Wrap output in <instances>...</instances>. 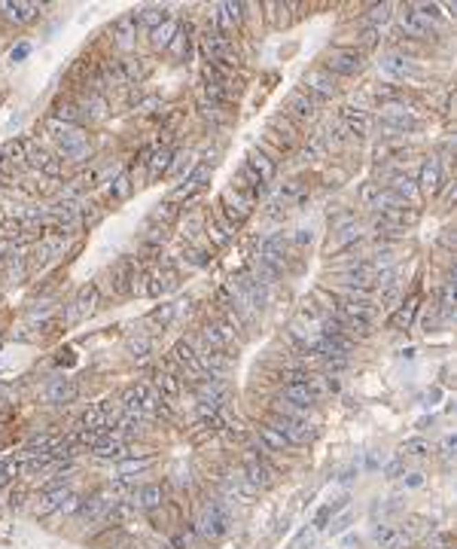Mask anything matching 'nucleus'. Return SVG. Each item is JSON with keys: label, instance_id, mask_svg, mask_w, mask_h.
Returning a JSON list of instances; mask_svg holds the SVG:
<instances>
[{"label": "nucleus", "instance_id": "72a5a7b5", "mask_svg": "<svg viewBox=\"0 0 457 549\" xmlns=\"http://www.w3.org/2000/svg\"><path fill=\"white\" fill-rule=\"evenodd\" d=\"M52 119H58V122H67V125H76V129H82V114H80V107H76L74 101H58L55 104V114H52Z\"/></svg>", "mask_w": 457, "mask_h": 549}, {"label": "nucleus", "instance_id": "a19ab883", "mask_svg": "<svg viewBox=\"0 0 457 549\" xmlns=\"http://www.w3.org/2000/svg\"><path fill=\"white\" fill-rule=\"evenodd\" d=\"M390 16H393V3H372L369 6V28H381L384 22H390Z\"/></svg>", "mask_w": 457, "mask_h": 549}, {"label": "nucleus", "instance_id": "6e6552de", "mask_svg": "<svg viewBox=\"0 0 457 549\" xmlns=\"http://www.w3.org/2000/svg\"><path fill=\"white\" fill-rule=\"evenodd\" d=\"M284 116L293 119V122H314V119L320 116V107L311 101V98L305 95L302 89H293L290 95L284 98Z\"/></svg>", "mask_w": 457, "mask_h": 549}, {"label": "nucleus", "instance_id": "bf43d9fd", "mask_svg": "<svg viewBox=\"0 0 457 549\" xmlns=\"http://www.w3.org/2000/svg\"><path fill=\"white\" fill-rule=\"evenodd\" d=\"M269 217H274V220H280V217H287V208H280L278 202H271V205H269Z\"/></svg>", "mask_w": 457, "mask_h": 549}, {"label": "nucleus", "instance_id": "ddd939ff", "mask_svg": "<svg viewBox=\"0 0 457 549\" xmlns=\"http://www.w3.org/2000/svg\"><path fill=\"white\" fill-rule=\"evenodd\" d=\"M232 342H235V330H232L226 321H208L205 327H201V345H205V348L226 351Z\"/></svg>", "mask_w": 457, "mask_h": 549}, {"label": "nucleus", "instance_id": "a211bd4d", "mask_svg": "<svg viewBox=\"0 0 457 549\" xmlns=\"http://www.w3.org/2000/svg\"><path fill=\"white\" fill-rule=\"evenodd\" d=\"M131 501H135L137 510L153 513V510H159V506L165 504V488H161L159 482H146V485H140L135 495H131Z\"/></svg>", "mask_w": 457, "mask_h": 549}, {"label": "nucleus", "instance_id": "f8f14e48", "mask_svg": "<svg viewBox=\"0 0 457 549\" xmlns=\"http://www.w3.org/2000/svg\"><path fill=\"white\" fill-rule=\"evenodd\" d=\"M76 394H80V388H76L74 378L67 376H58V378H49L46 388H43V400L49 406H67L76 400Z\"/></svg>", "mask_w": 457, "mask_h": 549}, {"label": "nucleus", "instance_id": "473e14b6", "mask_svg": "<svg viewBox=\"0 0 457 549\" xmlns=\"http://www.w3.org/2000/svg\"><path fill=\"white\" fill-rule=\"evenodd\" d=\"M131 16H135L137 28L144 25V28H150V31H153V28H159L161 22H165V19H168V12L161 10V6H144V10H135V12H131Z\"/></svg>", "mask_w": 457, "mask_h": 549}, {"label": "nucleus", "instance_id": "393cba45", "mask_svg": "<svg viewBox=\"0 0 457 549\" xmlns=\"http://www.w3.org/2000/svg\"><path fill=\"white\" fill-rule=\"evenodd\" d=\"M153 388H156L165 400H177L180 394H183V382H180L177 372H171V369H159L156 376H153Z\"/></svg>", "mask_w": 457, "mask_h": 549}, {"label": "nucleus", "instance_id": "412c9836", "mask_svg": "<svg viewBox=\"0 0 457 549\" xmlns=\"http://www.w3.org/2000/svg\"><path fill=\"white\" fill-rule=\"evenodd\" d=\"M418 189L424 195H433V193H439V186H442V165H439V159H427L424 165H421V174H418Z\"/></svg>", "mask_w": 457, "mask_h": 549}, {"label": "nucleus", "instance_id": "7ed1b4c3", "mask_svg": "<svg viewBox=\"0 0 457 549\" xmlns=\"http://www.w3.org/2000/svg\"><path fill=\"white\" fill-rule=\"evenodd\" d=\"M302 92L320 107V104H329V101L339 98V83H335V76L329 74V70L311 67V70L302 74Z\"/></svg>", "mask_w": 457, "mask_h": 549}, {"label": "nucleus", "instance_id": "39448f33", "mask_svg": "<svg viewBox=\"0 0 457 549\" xmlns=\"http://www.w3.org/2000/svg\"><path fill=\"white\" fill-rule=\"evenodd\" d=\"M397 25H399V31H403L405 37H414V40H430L436 34V22H433V19H427V16H421L412 3L403 6V10L397 12Z\"/></svg>", "mask_w": 457, "mask_h": 549}, {"label": "nucleus", "instance_id": "c03bdc74", "mask_svg": "<svg viewBox=\"0 0 457 549\" xmlns=\"http://www.w3.org/2000/svg\"><path fill=\"white\" fill-rule=\"evenodd\" d=\"M430 452H433V446H430V442H427V440H421V436H418V440H405V442H403V455H412V458H427Z\"/></svg>", "mask_w": 457, "mask_h": 549}, {"label": "nucleus", "instance_id": "052dcab7", "mask_svg": "<svg viewBox=\"0 0 457 549\" xmlns=\"http://www.w3.org/2000/svg\"><path fill=\"white\" fill-rule=\"evenodd\" d=\"M348 525H350V513H348V516H342L339 522L333 525V534H342V531H344V528H348Z\"/></svg>", "mask_w": 457, "mask_h": 549}, {"label": "nucleus", "instance_id": "f03ea898", "mask_svg": "<svg viewBox=\"0 0 457 549\" xmlns=\"http://www.w3.org/2000/svg\"><path fill=\"white\" fill-rule=\"evenodd\" d=\"M199 531H201V537H208V540H220L232 531L229 504L223 501V497H210L208 501L205 513H201V519H199Z\"/></svg>", "mask_w": 457, "mask_h": 549}, {"label": "nucleus", "instance_id": "c756f323", "mask_svg": "<svg viewBox=\"0 0 457 549\" xmlns=\"http://www.w3.org/2000/svg\"><path fill=\"white\" fill-rule=\"evenodd\" d=\"M177 321L174 318V305H159L156 312H150L146 314V327H150V333H165L168 327H171V323Z\"/></svg>", "mask_w": 457, "mask_h": 549}, {"label": "nucleus", "instance_id": "dca6fc26", "mask_svg": "<svg viewBox=\"0 0 457 549\" xmlns=\"http://www.w3.org/2000/svg\"><path fill=\"white\" fill-rule=\"evenodd\" d=\"M372 540H375L381 549H405L412 543L405 528H397V525H375L372 528Z\"/></svg>", "mask_w": 457, "mask_h": 549}, {"label": "nucleus", "instance_id": "aec40b11", "mask_svg": "<svg viewBox=\"0 0 457 549\" xmlns=\"http://www.w3.org/2000/svg\"><path fill=\"white\" fill-rule=\"evenodd\" d=\"M265 129H271L274 135H278V138L284 140L287 147H290V150H293V147H296L299 140H302V129H299L296 122H293V119H287L284 114H274V116H269V125H265Z\"/></svg>", "mask_w": 457, "mask_h": 549}, {"label": "nucleus", "instance_id": "e2e57ef3", "mask_svg": "<svg viewBox=\"0 0 457 549\" xmlns=\"http://www.w3.org/2000/svg\"><path fill=\"white\" fill-rule=\"evenodd\" d=\"M357 473H360V470H354V467H350V470H344V473H342V482H344V485H348V482H350V480H354V476H357Z\"/></svg>", "mask_w": 457, "mask_h": 549}, {"label": "nucleus", "instance_id": "9b49d317", "mask_svg": "<svg viewBox=\"0 0 457 549\" xmlns=\"http://www.w3.org/2000/svg\"><path fill=\"white\" fill-rule=\"evenodd\" d=\"M339 122H342V129L348 131L350 138H366V135H369V129H372L369 110L354 107V104H344V107L339 110Z\"/></svg>", "mask_w": 457, "mask_h": 549}, {"label": "nucleus", "instance_id": "37998d69", "mask_svg": "<svg viewBox=\"0 0 457 549\" xmlns=\"http://www.w3.org/2000/svg\"><path fill=\"white\" fill-rule=\"evenodd\" d=\"M311 336H317V333H311V327H308V323L302 321V318H296V321L290 323V339L296 342L299 348H302V345H305L308 339H311Z\"/></svg>", "mask_w": 457, "mask_h": 549}, {"label": "nucleus", "instance_id": "3c124183", "mask_svg": "<svg viewBox=\"0 0 457 549\" xmlns=\"http://www.w3.org/2000/svg\"><path fill=\"white\" fill-rule=\"evenodd\" d=\"M311 241H314V232L308 226H299L293 232V244H296V248H305V244H311Z\"/></svg>", "mask_w": 457, "mask_h": 549}, {"label": "nucleus", "instance_id": "c9c22d12", "mask_svg": "<svg viewBox=\"0 0 457 549\" xmlns=\"http://www.w3.org/2000/svg\"><path fill=\"white\" fill-rule=\"evenodd\" d=\"M52 257H58V253L52 250V244H49V241H40V244H34L31 257H27L25 263L31 266V269H43V266L52 263Z\"/></svg>", "mask_w": 457, "mask_h": 549}, {"label": "nucleus", "instance_id": "4468645a", "mask_svg": "<svg viewBox=\"0 0 457 549\" xmlns=\"http://www.w3.org/2000/svg\"><path fill=\"white\" fill-rule=\"evenodd\" d=\"M378 67H381V74L390 76V80H405V76H414V74H418L414 61H412L405 52H388L381 61H378Z\"/></svg>", "mask_w": 457, "mask_h": 549}, {"label": "nucleus", "instance_id": "13d9d810", "mask_svg": "<svg viewBox=\"0 0 457 549\" xmlns=\"http://www.w3.org/2000/svg\"><path fill=\"white\" fill-rule=\"evenodd\" d=\"M333 516V513H329V506H323V510L317 513V519H314V528H317V531H323V528H326V519Z\"/></svg>", "mask_w": 457, "mask_h": 549}, {"label": "nucleus", "instance_id": "7c9ffc66", "mask_svg": "<svg viewBox=\"0 0 457 549\" xmlns=\"http://www.w3.org/2000/svg\"><path fill=\"white\" fill-rule=\"evenodd\" d=\"M414 312H418V302H414V299L403 302V305H399L397 312H390L388 327H390V330H409V327H412V321H414Z\"/></svg>", "mask_w": 457, "mask_h": 549}, {"label": "nucleus", "instance_id": "79ce46f5", "mask_svg": "<svg viewBox=\"0 0 457 549\" xmlns=\"http://www.w3.org/2000/svg\"><path fill=\"white\" fill-rule=\"evenodd\" d=\"M326 153H329V147H326V140H323L320 131L308 138V144H305V156H308V159H323Z\"/></svg>", "mask_w": 457, "mask_h": 549}, {"label": "nucleus", "instance_id": "58836bf2", "mask_svg": "<svg viewBox=\"0 0 457 549\" xmlns=\"http://www.w3.org/2000/svg\"><path fill=\"white\" fill-rule=\"evenodd\" d=\"M403 205H405V202H399L397 195L390 193V189H378V193H375V199L369 202V208H375L378 214H388V211H393V208H403Z\"/></svg>", "mask_w": 457, "mask_h": 549}, {"label": "nucleus", "instance_id": "f257e3e1", "mask_svg": "<svg viewBox=\"0 0 457 549\" xmlns=\"http://www.w3.org/2000/svg\"><path fill=\"white\" fill-rule=\"evenodd\" d=\"M366 65V55L357 46H329L323 55V70L333 76H357Z\"/></svg>", "mask_w": 457, "mask_h": 549}, {"label": "nucleus", "instance_id": "6e6d98bb", "mask_svg": "<svg viewBox=\"0 0 457 549\" xmlns=\"http://www.w3.org/2000/svg\"><path fill=\"white\" fill-rule=\"evenodd\" d=\"M27 55H31V46H27V43H19V46L10 52V58H12V61H25Z\"/></svg>", "mask_w": 457, "mask_h": 549}, {"label": "nucleus", "instance_id": "20e7f679", "mask_svg": "<svg viewBox=\"0 0 457 549\" xmlns=\"http://www.w3.org/2000/svg\"><path fill=\"white\" fill-rule=\"evenodd\" d=\"M287 248H290V244H287L284 235H265L263 241H256V259L280 274V272H287V263H290Z\"/></svg>", "mask_w": 457, "mask_h": 549}, {"label": "nucleus", "instance_id": "2f4dec72", "mask_svg": "<svg viewBox=\"0 0 457 549\" xmlns=\"http://www.w3.org/2000/svg\"><path fill=\"white\" fill-rule=\"evenodd\" d=\"M259 442L265 446V452H284V449H290L287 436L278 433V431H274V427H269V424H259Z\"/></svg>", "mask_w": 457, "mask_h": 549}, {"label": "nucleus", "instance_id": "cd10ccee", "mask_svg": "<svg viewBox=\"0 0 457 549\" xmlns=\"http://www.w3.org/2000/svg\"><path fill=\"white\" fill-rule=\"evenodd\" d=\"M177 31H180V22L168 16L159 28H153V31H150V46L153 49H168V46H171V40L177 37Z\"/></svg>", "mask_w": 457, "mask_h": 549}, {"label": "nucleus", "instance_id": "a878e982", "mask_svg": "<svg viewBox=\"0 0 457 549\" xmlns=\"http://www.w3.org/2000/svg\"><path fill=\"white\" fill-rule=\"evenodd\" d=\"M91 455L101 458V461H119V458L129 455V449H125V440H116V436H104V440H98L95 446H91Z\"/></svg>", "mask_w": 457, "mask_h": 549}, {"label": "nucleus", "instance_id": "423d86ee", "mask_svg": "<svg viewBox=\"0 0 457 549\" xmlns=\"http://www.w3.org/2000/svg\"><path fill=\"white\" fill-rule=\"evenodd\" d=\"M98 305H101V290H98V284H82L80 290H76L74 302L67 305L65 321L67 323H76V321H82V318H91V314L98 312Z\"/></svg>", "mask_w": 457, "mask_h": 549}, {"label": "nucleus", "instance_id": "b1692460", "mask_svg": "<svg viewBox=\"0 0 457 549\" xmlns=\"http://www.w3.org/2000/svg\"><path fill=\"white\" fill-rule=\"evenodd\" d=\"M280 397L290 400L293 406H299V409L311 412V406L317 403V397L311 394V388H308L305 382H296V385H280Z\"/></svg>", "mask_w": 457, "mask_h": 549}, {"label": "nucleus", "instance_id": "1a4fd4ad", "mask_svg": "<svg viewBox=\"0 0 457 549\" xmlns=\"http://www.w3.org/2000/svg\"><path fill=\"white\" fill-rule=\"evenodd\" d=\"M216 208H220V214L226 217V220H229L235 229L241 226V223H244V220H247V217L253 214V202H247L241 193H235V189H232V186H226V189H223V195H220V205H216Z\"/></svg>", "mask_w": 457, "mask_h": 549}, {"label": "nucleus", "instance_id": "8fccbe9b", "mask_svg": "<svg viewBox=\"0 0 457 549\" xmlns=\"http://www.w3.org/2000/svg\"><path fill=\"white\" fill-rule=\"evenodd\" d=\"M360 46H363V49H375V46H378V28H369V25L363 28V34H360ZM363 49H360V52H363Z\"/></svg>", "mask_w": 457, "mask_h": 549}, {"label": "nucleus", "instance_id": "ea45409f", "mask_svg": "<svg viewBox=\"0 0 457 549\" xmlns=\"http://www.w3.org/2000/svg\"><path fill=\"white\" fill-rule=\"evenodd\" d=\"M125 348H129L131 360H146V357H150V351H153V339H150V336H131Z\"/></svg>", "mask_w": 457, "mask_h": 549}, {"label": "nucleus", "instance_id": "de8ad7c7", "mask_svg": "<svg viewBox=\"0 0 457 549\" xmlns=\"http://www.w3.org/2000/svg\"><path fill=\"white\" fill-rule=\"evenodd\" d=\"M350 223H357V214H354V211H342V214L329 217V226H333V232H339V229H344V226H350Z\"/></svg>", "mask_w": 457, "mask_h": 549}, {"label": "nucleus", "instance_id": "4d7b16f0", "mask_svg": "<svg viewBox=\"0 0 457 549\" xmlns=\"http://www.w3.org/2000/svg\"><path fill=\"white\" fill-rule=\"evenodd\" d=\"M424 485V473H409L405 476V488H421Z\"/></svg>", "mask_w": 457, "mask_h": 549}, {"label": "nucleus", "instance_id": "0e129e2a", "mask_svg": "<svg viewBox=\"0 0 457 549\" xmlns=\"http://www.w3.org/2000/svg\"><path fill=\"white\" fill-rule=\"evenodd\" d=\"M6 183H10V177H6V174H0V186H6Z\"/></svg>", "mask_w": 457, "mask_h": 549}, {"label": "nucleus", "instance_id": "5701e85b", "mask_svg": "<svg viewBox=\"0 0 457 549\" xmlns=\"http://www.w3.org/2000/svg\"><path fill=\"white\" fill-rule=\"evenodd\" d=\"M76 107H80V114H82V122H104V119H107V98L98 95V92H89Z\"/></svg>", "mask_w": 457, "mask_h": 549}, {"label": "nucleus", "instance_id": "9d476101", "mask_svg": "<svg viewBox=\"0 0 457 549\" xmlns=\"http://www.w3.org/2000/svg\"><path fill=\"white\" fill-rule=\"evenodd\" d=\"M140 272V263L135 257H122L119 263L110 269V290L116 293V297H131V284H135V274Z\"/></svg>", "mask_w": 457, "mask_h": 549}, {"label": "nucleus", "instance_id": "49530a36", "mask_svg": "<svg viewBox=\"0 0 457 549\" xmlns=\"http://www.w3.org/2000/svg\"><path fill=\"white\" fill-rule=\"evenodd\" d=\"M144 470H150V458H144V461H122V464H119V476L144 473Z\"/></svg>", "mask_w": 457, "mask_h": 549}, {"label": "nucleus", "instance_id": "4be33fe9", "mask_svg": "<svg viewBox=\"0 0 457 549\" xmlns=\"http://www.w3.org/2000/svg\"><path fill=\"white\" fill-rule=\"evenodd\" d=\"M171 159H174L171 147H153V150H144V165L150 168V180L161 177V174L171 168Z\"/></svg>", "mask_w": 457, "mask_h": 549}, {"label": "nucleus", "instance_id": "680f3d73", "mask_svg": "<svg viewBox=\"0 0 457 549\" xmlns=\"http://www.w3.org/2000/svg\"><path fill=\"white\" fill-rule=\"evenodd\" d=\"M381 467V461H378V455H369L366 458V470H378Z\"/></svg>", "mask_w": 457, "mask_h": 549}, {"label": "nucleus", "instance_id": "e433bc0d", "mask_svg": "<svg viewBox=\"0 0 457 549\" xmlns=\"http://www.w3.org/2000/svg\"><path fill=\"white\" fill-rule=\"evenodd\" d=\"M363 238V232H360V226L357 223H350V226H344V229H339L335 232V244L329 250H348L350 244H357Z\"/></svg>", "mask_w": 457, "mask_h": 549}, {"label": "nucleus", "instance_id": "bb28decb", "mask_svg": "<svg viewBox=\"0 0 457 549\" xmlns=\"http://www.w3.org/2000/svg\"><path fill=\"white\" fill-rule=\"evenodd\" d=\"M390 193L397 195L399 202H405V205H412V202L421 199L418 183H414V177H409V174H397V177L390 180Z\"/></svg>", "mask_w": 457, "mask_h": 549}, {"label": "nucleus", "instance_id": "5fc2aeb1", "mask_svg": "<svg viewBox=\"0 0 457 549\" xmlns=\"http://www.w3.org/2000/svg\"><path fill=\"white\" fill-rule=\"evenodd\" d=\"M161 107H165V104H161L159 98H146V101H140V104H137L140 114H156V110H161Z\"/></svg>", "mask_w": 457, "mask_h": 549}, {"label": "nucleus", "instance_id": "f704fd0d", "mask_svg": "<svg viewBox=\"0 0 457 549\" xmlns=\"http://www.w3.org/2000/svg\"><path fill=\"white\" fill-rule=\"evenodd\" d=\"M131 189H135V183H131V174L122 171V174H116V180H110L107 195H110L113 202H125V199L131 195Z\"/></svg>", "mask_w": 457, "mask_h": 549}, {"label": "nucleus", "instance_id": "09e8293b", "mask_svg": "<svg viewBox=\"0 0 457 549\" xmlns=\"http://www.w3.org/2000/svg\"><path fill=\"white\" fill-rule=\"evenodd\" d=\"M403 473H405V461H403V458H393V461L384 464V476H388V480H397V476H403Z\"/></svg>", "mask_w": 457, "mask_h": 549}, {"label": "nucleus", "instance_id": "864d4df0", "mask_svg": "<svg viewBox=\"0 0 457 549\" xmlns=\"http://www.w3.org/2000/svg\"><path fill=\"white\" fill-rule=\"evenodd\" d=\"M442 323V314H439V308H433V312H427L424 318H421V327L427 330V333H430V330H436Z\"/></svg>", "mask_w": 457, "mask_h": 549}, {"label": "nucleus", "instance_id": "c85d7f7f", "mask_svg": "<svg viewBox=\"0 0 457 549\" xmlns=\"http://www.w3.org/2000/svg\"><path fill=\"white\" fill-rule=\"evenodd\" d=\"M247 165L253 168V171H256V177L263 180V183H271V180H274V174H278V165H274V162H271L269 156H263V153H259L256 147H253V150L247 153Z\"/></svg>", "mask_w": 457, "mask_h": 549}, {"label": "nucleus", "instance_id": "2eb2a0df", "mask_svg": "<svg viewBox=\"0 0 457 549\" xmlns=\"http://www.w3.org/2000/svg\"><path fill=\"white\" fill-rule=\"evenodd\" d=\"M110 34H113V43L116 49H122V52H131V49L137 46V22L131 12H125V16H119L113 28H110Z\"/></svg>", "mask_w": 457, "mask_h": 549}, {"label": "nucleus", "instance_id": "0eeeda50", "mask_svg": "<svg viewBox=\"0 0 457 549\" xmlns=\"http://www.w3.org/2000/svg\"><path fill=\"white\" fill-rule=\"evenodd\" d=\"M265 424L274 427L278 433H284L290 446H305V442L314 436V427L308 424L305 418H287V415H271Z\"/></svg>", "mask_w": 457, "mask_h": 549}, {"label": "nucleus", "instance_id": "6ab92c4d", "mask_svg": "<svg viewBox=\"0 0 457 549\" xmlns=\"http://www.w3.org/2000/svg\"><path fill=\"white\" fill-rule=\"evenodd\" d=\"M0 10H3V16L16 25H27L40 16V3H25V0H3Z\"/></svg>", "mask_w": 457, "mask_h": 549}, {"label": "nucleus", "instance_id": "603ef678", "mask_svg": "<svg viewBox=\"0 0 457 549\" xmlns=\"http://www.w3.org/2000/svg\"><path fill=\"white\" fill-rule=\"evenodd\" d=\"M399 299V287H381V308H393V302Z\"/></svg>", "mask_w": 457, "mask_h": 549}, {"label": "nucleus", "instance_id": "4c0bfd02", "mask_svg": "<svg viewBox=\"0 0 457 549\" xmlns=\"http://www.w3.org/2000/svg\"><path fill=\"white\" fill-rule=\"evenodd\" d=\"M180 217V208L174 205V202H161L156 205V211L150 214V223H156V226H168V223H174Z\"/></svg>", "mask_w": 457, "mask_h": 549}, {"label": "nucleus", "instance_id": "a18cd8bd", "mask_svg": "<svg viewBox=\"0 0 457 549\" xmlns=\"http://www.w3.org/2000/svg\"><path fill=\"white\" fill-rule=\"evenodd\" d=\"M168 52H171L174 58H186V52H189V31H186V28H180V31H177V37L171 40Z\"/></svg>", "mask_w": 457, "mask_h": 549}, {"label": "nucleus", "instance_id": "f3484780", "mask_svg": "<svg viewBox=\"0 0 457 549\" xmlns=\"http://www.w3.org/2000/svg\"><path fill=\"white\" fill-rule=\"evenodd\" d=\"M25 165V144H22V138H12V140H6L3 147H0V174H6L10 177L16 168H22Z\"/></svg>", "mask_w": 457, "mask_h": 549}]
</instances>
